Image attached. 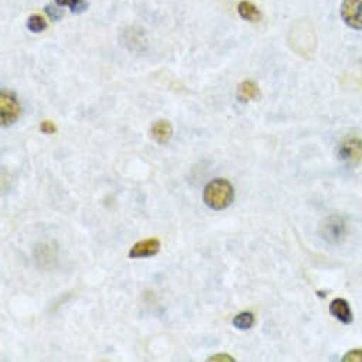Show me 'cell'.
<instances>
[{
    "label": "cell",
    "mask_w": 362,
    "mask_h": 362,
    "mask_svg": "<svg viewBox=\"0 0 362 362\" xmlns=\"http://www.w3.org/2000/svg\"><path fill=\"white\" fill-rule=\"evenodd\" d=\"M235 189L226 179H214L205 187L204 201L214 211H223L232 205Z\"/></svg>",
    "instance_id": "1"
},
{
    "label": "cell",
    "mask_w": 362,
    "mask_h": 362,
    "mask_svg": "<svg viewBox=\"0 0 362 362\" xmlns=\"http://www.w3.org/2000/svg\"><path fill=\"white\" fill-rule=\"evenodd\" d=\"M22 108L18 97L12 91H0V122L2 127L13 125L21 117Z\"/></svg>",
    "instance_id": "2"
},
{
    "label": "cell",
    "mask_w": 362,
    "mask_h": 362,
    "mask_svg": "<svg viewBox=\"0 0 362 362\" xmlns=\"http://www.w3.org/2000/svg\"><path fill=\"white\" fill-rule=\"evenodd\" d=\"M341 18L351 29L362 30V0H344Z\"/></svg>",
    "instance_id": "3"
},
{
    "label": "cell",
    "mask_w": 362,
    "mask_h": 362,
    "mask_svg": "<svg viewBox=\"0 0 362 362\" xmlns=\"http://www.w3.org/2000/svg\"><path fill=\"white\" fill-rule=\"evenodd\" d=\"M339 158L349 163V165H358L362 162V139L358 136L346 138L338 149Z\"/></svg>",
    "instance_id": "4"
},
{
    "label": "cell",
    "mask_w": 362,
    "mask_h": 362,
    "mask_svg": "<svg viewBox=\"0 0 362 362\" xmlns=\"http://www.w3.org/2000/svg\"><path fill=\"white\" fill-rule=\"evenodd\" d=\"M160 250V242L158 239H146L141 240L134 245L129 250L131 259H141V257H151L155 256Z\"/></svg>",
    "instance_id": "5"
},
{
    "label": "cell",
    "mask_w": 362,
    "mask_h": 362,
    "mask_svg": "<svg viewBox=\"0 0 362 362\" xmlns=\"http://www.w3.org/2000/svg\"><path fill=\"white\" fill-rule=\"evenodd\" d=\"M149 132H151V136L153 141H156L158 144H166L172 138L173 129H172V125L169 121L159 119L151 125Z\"/></svg>",
    "instance_id": "6"
},
{
    "label": "cell",
    "mask_w": 362,
    "mask_h": 362,
    "mask_svg": "<svg viewBox=\"0 0 362 362\" xmlns=\"http://www.w3.org/2000/svg\"><path fill=\"white\" fill-rule=\"evenodd\" d=\"M329 311L338 321H341L344 324L352 322V313H351V307L346 300H344V298L332 300L329 304Z\"/></svg>",
    "instance_id": "7"
},
{
    "label": "cell",
    "mask_w": 362,
    "mask_h": 362,
    "mask_svg": "<svg viewBox=\"0 0 362 362\" xmlns=\"http://www.w3.org/2000/svg\"><path fill=\"white\" fill-rule=\"evenodd\" d=\"M260 97V88L259 86L252 81V80H247V81H243L239 88H238V100L240 103H245L247 104L249 101H253V100H257Z\"/></svg>",
    "instance_id": "8"
},
{
    "label": "cell",
    "mask_w": 362,
    "mask_h": 362,
    "mask_svg": "<svg viewBox=\"0 0 362 362\" xmlns=\"http://www.w3.org/2000/svg\"><path fill=\"white\" fill-rule=\"evenodd\" d=\"M238 12L240 18L247 22H259L262 19L260 11L252 2H247V0H242L238 5Z\"/></svg>",
    "instance_id": "9"
},
{
    "label": "cell",
    "mask_w": 362,
    "mask_h": 362,
    "mask_svg": "<svg viewBox=\"0 0 362 362\" xmlns=\"http://www.w3.org/2000/svg\"><path fill=\"white\" fill-rule=\"evenodd\" d=\"M56 5L57 6H67V8H70L71 13H76V15L84 13L90 6L88 2H86V0H56Z\"/></svg>",
    "instance_id": "10"
},
{
    "label": "cell",
    "mask_w": 362,
    "mask_h": 362,
    "mask_svg": "<svg viewBox=\"0 0 362 362\" xmlns=\"http://www.w3.org/2000/svg\"><path fill=\"white\" fill-rule=\"evenodd\" d=\"M255 324V315L249 311L246 313H240L233 318V325L239 329H250Z\"/></svg>",
    "instance_id": "11"
},
{
    "label": "cell",
    "mask_w": 362,
    "mask_h": 362,
    "mask_svg": "<svg viewBox=\"0 0 362 362\" xmlns=\"http://www.w3.org/2000/svg\"><path fill=\"white\" fill-rule=\"evenodd\" d=\"M28 29L33 33H42L43 30L47 29V23L46 21L43 19V16L40 15H33L29 18L28 21Z\"/></svg>",
    "instance_id": "12"
},
{
    "label": "cell",
    "mask_w": 362,
    "mask_h": 362,
    "mask_svg": "<svg viewBox=\"0 0 362 362\" xmlns=\"http://www.w3.org/2000/svg\"><path fill=\"white\" fill-rule=\"evenodd\" d=\"M344 362H362V349H352L342 358Z\"/></svg>",
    "instance_id": "13"
},
{
    "label": "cell",
    "mask_w": 362,
    "mask_h": 362,
    "mask_svg": "<svg viewBox=\"0 0 362 362\" xmlns=\"http://www.w3.org/2000/svg\"><path fill=\"white\" fill-rule=\"evenodd\" d=\"M46 13L49 15V18L53 21V22H57L63 18V12L59 11L57 8H54V5H50L46 8Z\"/></svg>",
    "instance_id": "14"
},
{
    "label": "cell",
    "mask_w": 362,
    "mask_h": 362,
    "mask_svg": "<svg viewBox=\"0 0 362 362\" xmlns=\"http://www.w3.org/2000/svg\"><path fill=\"white\" fill-rule=\"evenodd\" d=\"M208 361H211V362H235V358H232L228 354H218V355L211 356Z\"/></svg>",
    "instance_id": "15"
},
{
    "label": "cell",
    "mask_w": 362,
    "mask_h": 362,
    "mask_svg": "<svg viewBox=\"0 0 362 362\" xmlns=\"http://www.w3.org/2000/svg\"><path fill=\"white\" fill-rule=\"evenodd\" d=\"M40 131L45 132V134H54L56 132V125L52 122V121H43L40 124Z\"/></svg>",
    "instance_id": "16"
}]
</instances>
